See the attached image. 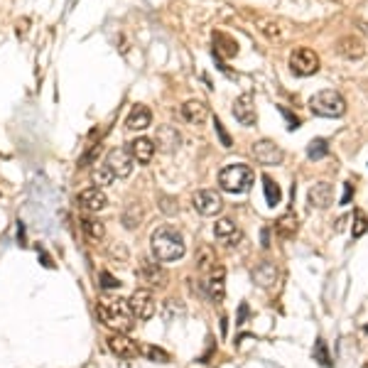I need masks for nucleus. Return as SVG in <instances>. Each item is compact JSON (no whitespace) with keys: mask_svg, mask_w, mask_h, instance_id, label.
Segmentation results:
<instances>
[{"mask_svg":"<svg viewBox=\"0 0 368 368\" xmlns=\"http://www.w3.org/2000/svg\"><path fill=\"white\" fill-rule=\"evenodd\" d=\"M150 248L152 256L158 263H172V260H180L187 251L184 245V236L177 231L175 226H160L152 231L150 236Z\"/></svg>","mask_w":368,"mask_h":368,"instance_id":"1","label":"nucleus"},{"mask_svg":"<svg viewBox=\"0 0 368 368\" xmlns=\"http://www.w3.org/2000/svg\"><path fill=\"white\" fill-rule=\"evenodd\" d=\"M99 319L113 332L128 334L133 329V312L128 307V299H101L99 302Z\"/></svg>","mask_w":368,"mask_h":368,"instance_id":"2","label":"nucleus"},{"mask_svg":"<svg viewBox=\"0 0 368 368\" xmlns=\"http://www.w3.org/2000/svg\"><path fill=\"white\" fill-rule=\"evenodd\" d=\"M253 180H256V175H253V170L248 164H228V167H223V170L219 172V187L228 194L248 192Z\"/></svg>","mask_w":368,"mask_h":368,"instance_id":"3","label":"nucleus"},{"mask_svg":"<svg viewBox=\"0 0 368 368\" xmlns=\"http://www.w3.org/2000/svg\"><path fill=\"white\" fill-rule=\"evenodd\" d=\"M310 108L315 116H324V118H339L346 113V101L339 91L334 88H324L319 94H315L310 99Z\"/></svg>","mask_w":368,"mask_h":368,"instance_id":"4","label":"nucleus"},{"mask_svg":"<svg viewBox=\"0 0 368 368\" xmlns=\"http://www.w3.org/2000/svg\"><path fill=\"white\" fill-rule=\"evenodd\" d=\"M290 69L297 76H312L319 71V57L310 47H297L290 52Z\"/></svg>","mask_w":368,"mask_h":368,"instance_id":"5","label":"nucleus"},{"mask_svg":"<svg viewBox=\"0 0 368 368\" xmlns=\"http://www.w3.org/2000/svg\"><path fill=\"white\" fill-rule=\"evenodd\" d=\"M128 307L135 319H150V317L155 315V297H152V290H147V287L135 290L128 299Z\"/></svg>","mask_w":368,"mask_h":368,"instance_id":"6","label":"nucleus"},{"mask_svg":"<svg viewBox=\"0 0 368 368\" xmlns=\"http://www.w3.org/2000/svg\"><path fill=\"white\" fill-rule=\"evenodd\" d=\"M251 152H253V158H256V162L265 164V167H270V164H280L282 160H285L282 147L273 140H258L256 145L251 147Z\"/></svg>","mask_w":368,"mask_h":368,"instance_id":"7","label":"nucleus"},{"mask_svg":"<svg viewBox=\"0 0 368 368\" xmlns=\"http://www.w3.org/2000/svg\"><path fill=\"white\" fill-rule=\"evenodd\" d=\"M194 209H197L201 217H217L223 209L221 194H217L214 189H201V192L194 194Z\"/></svg>","mask_w":368,"mask_h":368,"instance_id":"8","label":"nucleus"},{"mask_svg":"<svg viewBox=\"0 0 368 368\" xmlns=\"http://www.w3.org/2000/svg\"><path fill=\"white\" fill-rule=\"evenodd\" d=\"M106 164H108V170L116 177H130L135 162H133V158H130L128 147H113V150L108 152V158H106Z\"/></svg>","mask_w":368,"mask_h":368,"instance_id":"9","label":"nucleus"},{"mask_svg":"<svg viewBox=\"0 0 368 368\" xmlns=\"http://www.w3.org/2000/svg\"><path fill=\"white\" fill-rule=\"evenodd\" d=\"M106 344H108L111 354H116L118 358H138V354H140L138 341H133L130 336H125V334H121V332L111 334V336L106 339Z\"/></svg>","mask_w":368,"mask_h":368,"instance_id":"10","label":"nucleus"},{"mask_svg":"<svg viewBox=\"0 0 368 368\" xmlns=\"http://www.w3.org/2000/svg\"><path fill=\"white\" fill-rule=\"evenodd\" d=\"M138 278H140L150 290L167 285V273H164V268L160 263H152V260H143L140 270H138Z\"/></svg>","mask_w":368,"mask_h":368,"instance_id":"11","label":"nucleus"},{"mask_svg":"<svg viewBox=\"0 0 368 368\" xmlns=\"http://www.w3.org/2000/svg\"><path fill=\"white\" fill-rule=\"evenodd\" d=\"M76 204H79V209H84V211H101V209H106V204H108V197H106L101 187H88V189H84V192L76 194Z\"/></svg>","mask_w":368,"mask_h":368,"instance_id":"12","label":"nucleus"},{"mask_svg":"<svg viewBox=\"0 0 368 368\" xmlns=\"http://www.w3.org/2000/svg\"><path fill=\"white\" fill-rule=\"evenodd\" d=\"M223 278H226V270H223L221 265H217V268L206 275L204 290H206V295H209L211 302H221L223 295H226V282H223Z\"/></svg>","mask_w":368,"mask_h":368,"instance_id":"13","label":"nucleus"},{"mask_svg":"<svg viewBox=\"0 0 368 368\" xmlns=\"http://www.w3.org/2000/svg\"><path fill=\"white\" fill-rule=\"evenodd\" d=\"M128 152L133 162L138 164H147L152 158H155V143L150 138H135V140L128 143Z\"/></svg>","mask_w":368,"mask_h":368,"instance_id":"14","label":"nucleus"},{"mask_svg":"<svg viewBox=\"0 0 368 368\" xmlns=\"http://www.w3.org/2000/svg\"><path fill=\"white\" fill-rule=\"evenodd\" d=\"M234 116L236 121L241 123V125H253L256 123V101H253L251 94H243L236 99L234 103Z\"/></svg>","mask_w":368,"mask_h":368,"instance_id":"15","label":"nucleus"},{"mask_svg":"<svg viewBox=\"0 0 368 368\" xmlns=\"http://www.w3.org/2000/svg\"><path fill=\"white\" fill-rule=\"evenodd\" d=\"M155 147H160L162 152H175L177 147L182 145V135L177 128L172 125H160L158 128V135H155Z\"/></svg>","mask_w":368,"mask_h":368,"instance_id":"16","label":"nucleus"},{"mask_svg":"<svg viewBox=\"0 0 368 368\" xmlns=\"http://www.w3.org/2000/svg\"><path fill=\"white\" fill-rule=\"evenodd\" d=\"M278 278H280V273H278V265L270 263V260H263V263H258L256 268H253V282H256L258 287H273L275 282H278Z\"/></svg>","mask_w":368,"mask_h":368,"instance_id":"17","label":"nucleus"},{"mask_svg":"<svg viewBox=\"0 0 368 368\" xmlns=\"http://www.w3.org/2000/svg\"><path fill=\"white\" fill-rule=\"evenodd\" d=\"M307 199H310V206H315V209H327V206H332L334 187L329 182H317L315 187H310Z\"/></svg>","mask_w":368,"mask_h":368,"instance_id":"18","label":"nucleus"},{"mask_svg":"<svg viewBox=\"0 0 368 368\" xmlns=\"http://www.w3.org/2000/svg\"><path fill=\"white\" fill-rule=\"evenodd\" d=\"M214 236L226 245H236L241 238H243L241 231H238V226H236L231 219H219L217 226H214Z\"/></svg>","mask_w":368,"mask_h":368,"instance_id":"19","label":"nucleus"},{"mask_svg":"<svg viewBox=\"0 0 368 368\" xmlns=\"http://www.w3.org/2000/svg\"><path fill=\"white\" fill-rule=\"evenodd\" d=\"M182 118L189 123V125H201V123L209 118V108H206L201 101H187L182 106Z\"/></svg>","mask_w":368,"mask_h":368,"instance_id":"20","label":"nucleus"},{"mask_svg":"<svg viewBox=\"0 0 368 368\" xmlns=\"http://www.w3.org/2000/svg\"><path fill=\"white\" fill-rule=\"evenodd\" d=\"M150 123H152V113L147 106H133V111H130L128 121H125V128L130 130H145L150 128Z\"/></svg>","mask_w":368,"mask_h":368,"instance_id":"21","label":"nucleus"},{"mask_svg":"<svg viewBox=\"0 0 368 368\" xmlns=\"http://www.w3.org/2000/svg\"><path fill=\"white\" fill-rule=\"evenodd\" d=\"M82 231H84V236H86V241H91V243H101L106 236V226L94 217L82 219Z\"/></svg>","mask_w":368,"mask_h":368,"instance_id":"22","label":"nucleus"},{"mask_svg":"<svg viewBox=\"0 0 368 368\" xmlns=\"http://www.w3.org/2000/svg\"><path fill=\"white\" fill-rule=\"evenodd\" d=\"M297 217L295 214H285V217L278 219V223H275V231H278V236L280 238H295L297 236Z\"/></svg>","mask_w":368,"mask_h":368,"instance_id":"23","label":"nucleus"},{"mask_svg":"<svg viewBox=\"0 0 368 368\" xmlns=\"http://www.w3.org/2000/svg\"><path fill=\"white\" fill-rule=\"evenodd\" d=\"M219 260H217V253H214V248H209V245H201L197 253V268L201 270L204 275H209L211 270L217 268Z\"/></svg>","mask_w":368,"mask_h":368,"instance_id":"24","label":"nucleus"},{"mask_svg":"<svg viewBox=\"0 0 368 368\" xmlns=\"http://www.w3.org/2000/svg\"><path fill=\"white\" fill-rule=\"evenodd\" d=\"M339 54L346 59H361L363 57V42L354 40V37H344V40H339Z\"/></svg>","mask_w":368,"mask_h":368,"instance_id":"25","label":"nucleus"},{"mask_svg":"<svg viewBox=\"0 0 368 368\" xmlns=\"http://www.w3.org/2000/svg\"><path fill=\"white\" fill-rule=\"evenodd\" d=\"M214 45H217V54H221V57H236V54H238L236 40H231V37L223 35V32H214Z\"/></svg>","mask_w":368,"mask_h":368,"instance_id":"26","label":"nucleus"},{"mask_svg":"<svg viewBox=\"0 0 368 368\" xmlns=\"http://www.w3.org/2000/svg\"><path fill=\"white\" fill-rule=\"evenodd\" d=\"M263 189H265V199H268L270 206L280 204V199H282L280 184H278V182H273V177H268V175L263 177Z\"/></svg>","mask_w":368,"mask_h":368,"instance_id":"27","label":"nucleus"},{"mask_svg":"<svg viewBox=\"0 0 368 368\" xmlns=\"http://www.w3.org/2000/svg\"><path fill=\"white\" fill-rule=\"evenodd\" d=\"M91 180H94L96 187H108V184H113V180H116V175H113L111 170H108V164H99L94 172H91Z\"/></svg>","mask_w":368,"mask_h":368,"instance_id":"28","label":"nucleus"},{"mask_svg":"<svg viewBox=\"0 0 368 368\" xmlns=\"http://www.w3.org/2000/svg\"><path fill=\"white\" fill-rule=\"evenodd\" d=\"M123 226L128 228V231H135V228L140 226V206L138 204H130L123 214Z\"/></svg>","mask_w":368,"mask_h":368,"instance_id":"29","label":"nucleus"},{"mask_svg":"<svg viewBox=\"0 0 368 368\" xmlns=\"http://www.w3.org/2000/svg\"><path fill=\"white\" fill-rule=\"evenodd\" d=\"M368 231V217L366 211L356 209L354 211V226H351V234H354V238H361L363 234Z\"/></svg>","mask_w":368,"mask_h":368,"instance_id":"30","label":"nucleus"},{"mask_svg":"<svg viewBox=\"0 0 368 368\" xmlns=\"http://www.w3.org/2000/svg\"><path fill=\"white\" fill-rule=\"evenodd\" d=\"M307 155H310L312 160H321L329 155V143L324 140V138H317V140L310 143V147H307Z\"/></svg>","mask_w":368,"mask_h":368,"instance_id":"31","label":"nucleus"},{"mask_svg":"<svg viewBox=\"0 0 368 368\" xmlns=\"http://www.w3.org/2000/svg\"><path fill=\"white\" fill-rule=\"evenodd\" d=\"M315 361H319L324 368H332V356H329L327 341H324V339H317V344H315Z\"/></svg>","mask_w":368,"mask_h":368,"instance_id":"32","label":"nucleus"},{"mask_svg":"<svg viewBox=\"0 0 368 368\" xmlns=\"http://www.w3.org/2000/svg\"><path fill=\"white\" fill-rule=\"evenodd\" d=\"M145 354L152 358V361H158V363H167V361H170V354H167V351H162V349H158V346H147Z\"/></svg>","mask_w":368,"mask_h":368,"instance_id":"33","label":"nucleus"},{"mask_svg":"<svg viewBox=\"0 0 368 368\" xmlns=\"http://www.w3.org/2000/svg\"><path fill=\"white\" fill-rule=\"evenodd\" d=\"M101 287H103V290H118V287H121V280L103 270V273H101Z\"/></svg>","mask_w":368,"mask_h":368,"instance_id":"34","label":"nucleus"},{"mask_svg":"<svg viewBox=\"0 0 368 368\" xmlns=\"http://www.w3.org/2000/svg\"><path fill=\"white\" fill-rule=\"evenodd\" d=\"M280 113H282V116H285V121H287V130H297V128H299L297 116H293V113L287 111L285 106H280Z\"/></svg>","mask_w":368,"mask_h":368,"instance_id":"35","label":"nucleus"},{"mask_svg":"<svg viewBox=\"0 0 368 368\" xmlns=\"http://www.w3.org/2000/svg\"><path fill=\"white\" fill-rule=\"evenodd\" d=\"M214 128H217V133L221 135V143H223V147H231V138H228V133L223 130V125H221V121H214Z\"/></svg>","mask_w":368,"mask_h":368,"instance_id":"36","label":"nucleus"},{"mask_svg":"<svg viewBox=\"0 0 368 368\" xmlns=\"http://www.w3.org/2000/svg\"><path fill=\"white\" fill-rule=\"evenodd\" d=\"M351 194H354V184H351V182H346V184H344V197H341V204H349Z\"/></svg>","mask_w":368,"mask_h":368,"instance_id":"37","label":"nucleus"},{"mask_svg":"<svg viewBox=\"0 0 368 368\" xmlns=\"http://www.w3.org/2000/svg\"><path fill=\"white\" fill-rule=\"evenodd\" d=\"M363 32H368V25H366V27H363Z\"/></svg>","mask_w":368,"mask_h":368,"instance_id":"38","label":"nucleus"},{"mask_svg":"<svg viewBox=\"0 0 368 368\" xmlns=\"http://www.w3.org/2000/svg\"><path fill=\"white\" fill-rule=\"evenodd\" d=\"M363 368H368V363H366V366H363Z\"/></svg>","mask_w":368,"mask_h":368,"instance_id":"39","label":"nucleus"}]
</instances>
